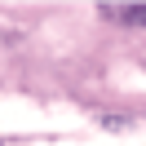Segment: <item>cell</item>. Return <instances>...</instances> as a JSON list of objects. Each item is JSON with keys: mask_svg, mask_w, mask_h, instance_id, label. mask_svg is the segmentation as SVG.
<instances>
[{"mask_svg": "<svg viewBox=\"0 0 146 146\" xmlns=\"http://www.w3.org/2000/svg\"><path fill=\"white\" fill-rule=\"evenodd\" d=\"M102 13L124 27H146V5H102Z\"/></svg>", "mask_w": 146, "mask_h": 146, "instance_id": "cell-1", "label": "cell"}]
</instances>
